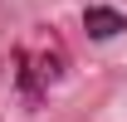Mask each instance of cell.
<instances>
[{
  "mask_svg": "<svg viewBox=\"0 0 127 122\" xmlns=\"http://www.w3.org/2000/svg\"><path fill=\"white\" fill-rule=\"evenodd\" d=\"M59 73H64V54L54 49V54H30V49H15V88L30 98V103H39L49 93V83H59Z\"/></svg>",
  "mask_w": 127,
  "mask_h": 122,
  "instance_id": "cell-1",
  "label": "cell"
},
{
  "mask_svg": "<svg viewBox=\"0 0 127 122\" xmlns=\"http://www.w3.org/2000/svg\"><path fill=\"white\" fill-rule=\"evenodd\" d=\"M83 30H88V39L108 44V39H117V34L127 30V15L112 10V5H88V10H83Z\"/></svg>",
  "mask_w": 127,
  "mask_h": 122,
  "instance_id": "cell-2",
  "label": "cell"
}]
</instances>
